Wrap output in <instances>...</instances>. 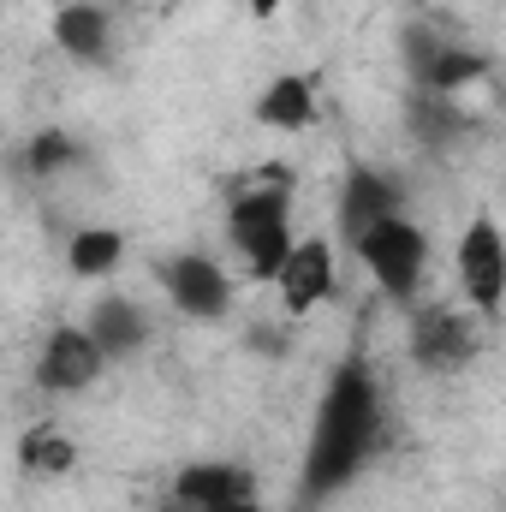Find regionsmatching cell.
Segmentation results:
<instances>
[{
  "label": "cell",
  "instance_id": "obj_14",
  "mask_svg": "<svg viewBox=\"0 0 506 512\" xmlns=\"http://www.w3.org/2000/svg\"><path fill=\"white\" fill-rule=\"evenodd\" d=\"M495 72V60L489 54H477V48H453V42H441L435 48V60H429V72L417 78L429 96H453L459 102V90H471V84H483Z\"/></svg>",
  "mask_w": 506,
  "mask_h": 512
},
{
  "label": "cell",
  "instance_id": "obj_18",
  "mask_svg": "<svg viewBox=\"0 0 506 512\" xmlns=\"http://www.w3.org/2000/svg\"><path fill=\"white\" fill-rule=\"evenodd\" d=\"M78 155H84V149H78L66 131H36V137H30V149H24V167H30L36 179H48V173H66Z\"/></svg>",
  "mask_w": 506,
  "mask_h": 512
},
{
  "label": "cell",
  "instance_id": "obj_2",
  "mask_svg": "<svg viewBox=\"0 0 506 512\" xmlns=\"http://www.w3.org/2000/svg\"><path fill=\"white\" fill-rule=\"evenodd\" d=\"M227 239H233V251L245 256L251 280H274L286 251H292V185L251 179L233 197V209H227Z\"/></svg>",
  "mask_w": 506,
  "mask_h": 512
},
{
  "label": "cell",
  "instance_id": "obj_12",
  "mask_svg": "<svg viewBox=\"0 0 506 512\" xmlns=\"http://www.w3.org/2000/svg\"><path fill=\"white\" fill-rule=\"evenodd\" d=\"M256 120L268 131H304L316 126V84L304 72H280L268 78V90L256 96Z\"/></svg>",
  "mask_w": 506,
  "mask_h": 512
},
{
  "label": "cell",
  "instance_id": "obj_9",
  "mask_svg": "<svg viewBox=\"0 0 506 512\" xmlns=\"http://www.w3.org/2000/svg\"><path fill=\"white\" fill-rule=\"evenodd\" d=\"M286 316H310L316 304L334 298V245L328 239H292V251L274 274Z\"/></svg>",
  "mask_w": 506,
  "mask_h": 512
},
{
  "label": "cell",
  "instance_id": "obj_16",
  "mask_svg": "<svg viewBox=\"0 0 506 512\" xmlns=\"http://www.w3.org/2000/svg\"><path fill=\"white\" fill-rule=\"evenodd\" d=\"M126 262V233L120 227H78L72 245H66V268L78 280H102Z\"/></svg>",
  "mask_w": 506,
  "mask_h": 512
},
{
  "label": "cell",
  "instance_id": "obj_5",
  "mask_svg": "<svg viewBox=\"0 0 506 512\" xmlns=\"http://www.w3.org/2000/svg\"><path fill=\"white\" fill-rule=\"evenodd\" d=\"M161 286H167L173 310L191 316V322H221L233 310V274L203 251H185L173 262H161Z\"/></svg>",
  "mask_w": 506,
  "mask_h": 512
},
{
  "label": "cell",
  "instance_id": "obj_4",
  "mask_svg": "<svg viewBox=\"0 0 506 512\" xmlns=\"http://www.w3.org/2000/svg\"><path fill=\"white\" fill-rule=\"evenodd\" d=\"M459 286L471 298V310L483 322L501 316V298H506V239H501V221L483 209L471 215V227L459 233Z\"/></svg>",
  "mask_w": 506,
  "mask_h": 512
},
{
  "label": "cell",
  "instance_id": "obj_10",
  "mask_svg": "<svg viewBox=\"0 0 506 512\" xmlns=\"http://www.w3.org/2000/svg\"><path fill=\"white\" fill-rule=\"evenodd\" d=\"M387 215H399V185L387 173H376V167H352L346 191H340V227H346V239H358L364 227H376Z\"/></svg>",
  "mask_w": 506,
  "mask_h": 512
},
{
  "label": "cell",
  "instance_id": "obj_15",
  "mask_svg": "<svg viewBox=\"0 0 506 512\" xmlns=\"http://www.w3.org/2000/svg\"><path fill=\"white\" fill-rule=\"evenodd\" d=\"M72 465H78V447H72L66 429L36 423V429L18 435V471H24V477H66Z\"/></svg>",
  "mask_w": 506,
  "mask_h": 512
},
{
  "label": "cell",
  "instance_id": "obj_20",
  "mask_svg": "<svg viewBox=\"0 0 506 512\" xmlns=\"http://www.w3.org/2000/svg\"><path fill=\"white\" fill-rule=\"evenodd\" d=\"M245 6H251V18H274V12H280L286 0H245Z\"/></svg>",
  "mask_w": 506,
  "mask_h": 512
},
{
  "label": "cell",
  "instance_id": "obj_21",
  "mask_svg": "<svg viewBox=\"0 0 506 512\" xmlns=\"http://www.w3.org/2000/svg\"><path fill=\"white\" fill-rule=\"evenodd\" d=\"M167 512H197V507H179V501H167Z\"/></svg>",
  "mask_w": 506,
  "mask_h": 512
},
{
  "label": "cell",
  "instance_id": "obj_13",
  "mask_svg": "<svg viewBox=\"0 0 506 512\" xmlns=\"http://www.w3.org/2000/svg\"><path fill=\"white\" fill-rule=\"evenodd\" d=\"M84 328H90V340L102 346V358H126V352H143V346H149V316H143V304H131V298H102Z\"/></svg>",
  "mask_w": 506,
  "mask_h": 512
},
{
  "label": "cell",
  "instance_id": "obj_17",
  "mask_svg": "<svg viewBox=\"0 0 506 512\" xmlns=\"http://www.w3.org/2000/svg\"><path fill=\"white\" fill-rule=\"evenodd\" d=\"M411 131H417L423 143H447V137H459V102L423 90V102H411Z\"/></svg>",
  "mask_w": 506,
  "mask_h": 512
},
{
  "label": "cell",
  "instance_id": "obj_11",
  "mask_svg": "<svg viewBox=\"0 0 506 512\" xmlns=\"http://www.w3.org/2000/svg\"><path fill=\"white\" fill-rule=\"evenodd\" d=\"M108 30H114V18H108L102 0H72V6L54 12V42H60V54H72V60H84V66H96V60L108 54Z\"/></svg>",
  "mask_w": 506,
  "mask_h": 512
},
{
  "label": "cell",
  "instance_id": "obj_8",
  "mask_svg": "<svg viewBox=\"0 0 506 512\" xmlns=\"http://www.w3.org/2000/svg\"><path fill=\"white\" fill-rule=\"evenodd\" d=\"M477 352V322L453 304H417L411 310V358L423 370H459Z\"/></svg>",
  "mask_w": 506,
  "mask_h": 512
},
{
  "label": "cell",
  "instance_id": "obj_19",
  "mask_svg": "<svg viewBox=\"0 0 506 512\" xmlns=\"http://www.w3.org/2000/svg\"><path fill=\"white\" fill-rule=\"evenodd\" d=\"M435 48H441V42H435L429 30H411V36H405V54H411V72H417V78L429 72V60H435Z\"/></svg>",
  "mask_w": 506,
  "mask_h": 512
},
{
  "label": "cell",
  "instance_id": "obj_7",
  "mask_svg": "<svg viewBox=\"0 0 506 512\" xmlns=\"http://www.w3.org/2000/svg\"><path fill=\"white\" fill-rule=\"evenodd\" d=\"M102 370H108V358L90 340V328H78V322H60L36 352V382L48 393H84L102 382Z\"/></svg>",
  "mask_w": 506,
  "mask_h": 512
},
{
  "label": "cell",
  "instance_id": "obj_1",
  "mask_svg": "<svg viewBox=\"0 0 506 512\" xmlns=\"http://www.w3.org/2000/svg\"><path fill=\"white\" fill-rule=\"evenodd\" d=\"M376 435H381V387H376V376H370V364L352 358V364L334 370V382H328L322 405H316L310 465H304L310 495H334V489H346V483L364 471Z\"/></svg>",
  "mask_w": 506,
  "mask_h": 512
},
{
  "label": "cell",
  "instance_id": "obj_6",
  "mask_svg": "<svg viewBox=\"0 0 506 512\" xmlns=\"http://www.w3.org/2000/svg\"><path fill=\"white\" fill-rule=\"evenodd\" d=\"M179 507H197V512H262L256 501V477L233 459H203V465H185L173 477V495Z\"/></svg>",
  "mask_w": 506,
  "mask_h": 512
},
{
  "label": "cell",
  "instance_id": "obj_3",
  "mask_svg": "<svg viewBox=\"0 0 506 512\" xmlns=\"http://www.w3.org/2000/svg\"><path fill=\"white\" fill-rule=\"evenodd\" d=\"M352 251L364 256V268L376 274V286L393 298V304H411V298H417L423 268H429V239H423V227H417V221L387 215V221L364 227V233L352 239Z\"/></svg>",
  "mask_w": 506,
  "mask_h": 512
}]
</instances>
